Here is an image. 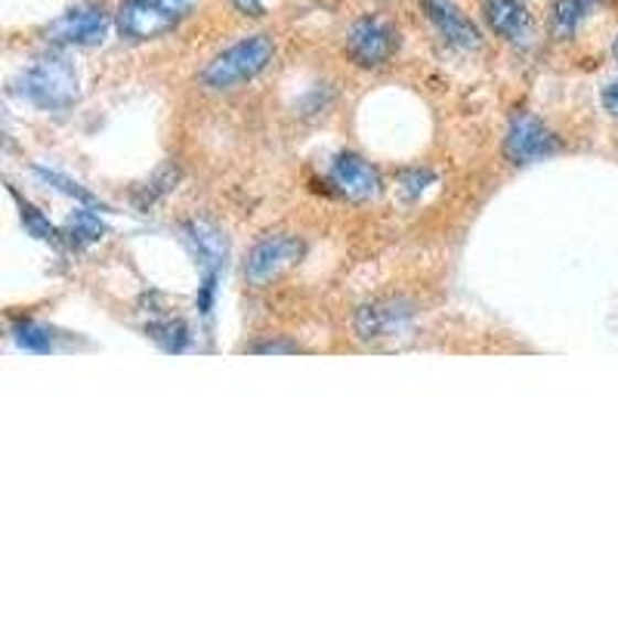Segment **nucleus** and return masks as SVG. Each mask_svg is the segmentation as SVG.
<instances>
[{
	"mask_svg": "<svg viewBox=\"0 0 618 618\" xmlns=\"http://www.w3.org/2000/svg\"><path fill=\"white\" fill-rule=\"evenodd\" d=\"M273 56H276L273 34H247L242 41L226 46L223 53H216L214 60L204 65L201 81L211 90H232V87L263 75L269 68Z\"/></svg>",
	"mask_w": 618,
	"mask_h": 618,
	"instance_id": "nucleus-1",
	"label": "nucleus"
},
{
	"mask_svg": "<svg viewBox=\"0 0 618 618\" xmlns=\"http://www.w3.org/2000/svg\"><path fill=\"white\" fill-rule=\"evenodd\" d=\"M77 72L72 62L60 53H46L41 60H34L19 77V96L29 99L38 108H60L75 106L77 99Z\"/></svg>",
	"mask_w": 618,
	"mask_h": 618,
	"instance_id": "nucleus-2",
	"label": "nucleus"
},
{
	"mask_svg": "<svg viewBox=\"0 0 618 618\" xmlns=\"http://www.w3.org/2000/svg\"><path fill=\"white\" fill-rule=\"evenodd\" d=\"M307 245L303 238H297L291 232H276V235H266L257 245L251 247L245 263V278L247 285L254 288H266L273 285L285 273H291L297 263L303 260Z\"/></svg>",
	"mask_w": 618,
	"mask_h": 618,
	"instance_id": "nucleus-3",
	"label": "nucleus"
},
{
	"mask_svg": "<svg viewBox=\"0 0 618 618\" xmlns=\"http://www.w3.org/2000/svg\"><path fill=\"white\" fill-rule=\"evenodd\" d=\"M108 29H111V13L106 10V3L84 0L50 22L46 41L62 46H96L106 41Z\"/></svg>",
	"mask_w": 618,
	"mask_h": 618,
	"instance_id": "nucleus-4",
	"label": "nucleus"
},
{
	"mask_svg": "<svg viewBox=\"0 0 618 618\" xmlns=\"http://www.w3.org/2000/svg\"><path fill=\"white\" fill-rule=\"evenodd\" d=\"M399 50V31L381 15H362L347 31V56L359 68H381Z\"/></svg>",
	"mask_w": 618,
	"mask_h": 618,
	"instance_id": "nucleus-5",
	"label": "nucleus"
},
{
	"mask_svg": "<svg viewBox=\"0 0 618 618\" xmlns=\"http://www.w3.org/2000/svg\"><path fill=\"white\" fill-rule=\"evenodd\" d=\"M563 146L551 127H544L539 118L532 115H513L508 127V137H504V154H508L510 164L516 168H529L535 161L544 158H554Z\"/></svg>",
	"mask_w": 618,
	"mask_h": 618,
	"instance_id": "nucleus-6",
	"label": "nucleus"
},
{
	"mask_svg": "<svg viewBox=\"0 0 618 618\" xmlns=\"http://www.w3.org/2000/svg\"><path fill=\"white\" fill-rule=\"evenodd\" d=\"M328 183L338 189L347 201H371L381 195V173L377 168L355 152H338L328 168Z\"/></svg>",
	"mask_w": 618,
	"mask_h": 618,
	"instance_id": "nucleus-7",
	"label": "nucleus"
},
{
	"mask_svg": "<svg viewBox=\"0 0 618 618\" xmlns=\"http://www.w3.org/2000/svg\"><path fill=\"white\" fill-rule=\"evenodd\" d=\"M412 319H415L412 303L396 300V297H381L355 312V334L362 340L396 338L402 331H408Z\"/></svg>",
	"mask_w": 618,
	"mask_h": 618,
	"instance_id": "nucleus-8",
	"label": "nucleus"
},
{
	"mask_svg": "<svg viewBox=\"0 0 618 618\" xmlns=\"http://www.w3.org/2000/svg\"><path fill=\"white\" fill-rule=\"evenodd\" d=\"M115 25L121 31L124 41H134V44L158 41V38H164V34L177 29L168 15L158 13L152 3H146V0H124L118 13H115Z\"/></svg>",
	"mask_w": 618,
	"mask_h": 618,
	"instance_id": "nucleus-9",
	"label": "nucleus"
},
{
	"mask_svg": "<svg viewBox=\"0 0 618 618\" xmlns=\"http://www.w3.org/2000/svg\"><path fill=\"white\" fill-rule=\"evenodd\" d=\"M424 13L433 22V29L446 38V44L458 46V50H477L482 44L477 25L451 0H424Z\"/></svg>",
	"mask_w": 618,
	"mask_h": 618,
	"instance_id": "nucleus-10",
	"label": "nucleus"
},
{
	"mask_svg": "<svg viewBox=\"0 0 618 618\" xmlns=\"http://www.w3.org/2000/svg\"><path fill=\"white\" fill-rule=\"evenodd\" d=\"M482 15L489 29L504 41L520 44L532 34V13L523 0H482Z\"/></svg>",
	"mask_w": 618,
	"mask_h": 618,
	"instance_id": "nucleus-11",
	"label": "nucleus"
},
{
	"mask_svg": "<svg viewBox=\"0 0 618 618\" xmlns=\"http://www.w3.org/2000/svg\"><path fill=\"white\" fill-rule=\"evenodd\" d=\"M600 7V0H556L554 13H551V31L556 41L575 38V31L587 22V15Z\"/></svg>",
	"mask_w": 618,
	"mask_h": 618,
	"instance_id": "nucleus-12",
	"label": "nucleus"
},
{
	"mask_svg": "<svg viewBox=\"0 0 618 618\" xmlns=\"http://www.w3.org/2000/svg\"><path fill=\"white\" fill-rule=\"evenodd\" d=\"M189 242L195 245V254L201 257L204 263V269H220V263L226 257V245H223V235L220 230H214L211 223H204V220H195V223H189Z\"/></svg>",
	"mask_w": 618,
	"mask_h": 618,
	"instance_id": "nucleus-13",
	"label": "nucleus"
},
{
	"mask_svg": "<svg viewBox=\"0 0 618 618\" xmlns=\"http://www.w3.org/2000/svg\"><path fill=\"white\" fill-rule=\"evenodd\" d=\"M103 235H106V223L99 220V214H93L87 207L75 211L72 220H68V230H65V238L75 247L93 245V242H99Z\"/></svg>",
	"mask_w": 618,
	"mask_h": 618,
	"instance_id": "nucleus-14",
	"label": "nucleus"
},
{
	"mask_svg": "<svg viewBox=\"0 0 618 618\" xmlns=\"http://www.w3.org/2000/svg\"><path fill=\"white\" fill-rule=\"evenodd\" d=\"M149 338L161 347V350H168V353H183L185 347H189V324L183 319H161V322H152L149 328Z\"/></svg>",
	"mask_w": 618,
	"mask_h": 618,
	"instance_id": "nucleus-15",
	"label": "nucleus"
},
{
	"mask_svg": "<svg viewBox=\"0 0 618 618\" xmlns=\"http://www.w3.org/2000/svg\"><path fill=\"white\" fill-rule=\"evenodd\" d=\"M13 340L31 353H50L56 334H53V328L34 322V319H19V322H13Z\"/></svg>",
	"mask_w": 618,
	"mask_h": 618,
	"instance_id": "nucleus-16",
	"label": "nucleus"
},
{
	"mask_svg": "<svg viewBox=\"0 0 618 618\" xmlns=\"http://www.w3.org/2000/svg\"><path fill=\"white\" fill-rule=\"evenodd\" d=\"M22 204V223H25V230L31 232V235H38V238H44V242H60V232L50 226V220H46L34 204H29V201H19Z\"/></svg>",
	"mask_w": 618,
	"mask_h": 618,
	"instance_id": "nucleus-17",
	"label": "nucleus"
},
{
	"mask_svg": "<svg viewBox=\"0 0 618 618\" xmlns=\"http://www.w3.org/2000/svg\"><path fill=\"white\" fill-rule=\"evenodd\" d=\"M436 180V173L433 170H427V168H415V170H405L399 177V189H402V195L408 201H415V199H420V192L427 189V185Z\"/></svg>",
	"mask_w": 618,
	"mask_h": 618,
	"instance_id": "nucleus-18",
	"label": "nucleus"
},
{
	"mask_svg": "<svg viewBox=\"0 0 618 618\" xmlns=\"http://www.w3.org/2000/svg\"><path fill=\"white\" fill-rule=\"evenodd\" d=\"M34 173L41 177V180H46V183H53L60 192H65V195H72V199L84 201V204H93V195L87 192V189H81L77 183H72L68 177H62V173H56V170H44V168H34Z\"/></svg>",
	"mask_w": 618,
	"mask_h": 618,
	"instance_id": "nucleus-19",
	"label": "nucleus"
},
{
	"mask_svg": "<svg viewBox=\"0 0 618 618\" xmlns=\"http://www.w3.org/2000/svg\"><path fill=\"white\" fill-rule=\"evenodd\" d=\"M146 3H152L158 13L168 15L173 25H180L185 15H192V10H195L199 0H146Z\"/></svg>",
	"mask_w": 618,
	"mask_h": 618,
	"instance_id": "nucleus-20",
	"label": "nucleus"
},
{
	"mask_svg": "<svg viewBox=\"0 0 618 618\" xmlns=\"http://www.w3.org/2000/svg\"><path fill=\"white\" fill-rule=\"evenodd\" d=\"M600 103H603V108L612 115V118H618V81H609V84L603 87Z\"/></svg>",
	"mask_w": 618,
	"mask_h": 618,
	"instance_id": "nucleus-21",
	"label": "nucleus"
},
{
	"mask_svg": "<svg viewBox=\"0 0 618 618\" xmlns=\"http://www.w3.org/2000/svg\"><path fill=\"white\" fill-rule=\"evenodd\" d=\"M300 347L297 343H278V340H269V343H254L251 353H297Z\"/></svg>",
	"mask_w": 618,
	"mask_h": 618,
	"instance_id": "nucleus-22",
	"label": "nucleus"
},
{
	"mask_svg": "<svg viewBox=\"0 0 618 618\" xmlns=\"http://www.w3.org/2000/svg\"><path fill=\"white\" fill-rule=\"evenodd\" d=\"M235 10L245 15H263V0H232Z\"/></svg>",
	"mask_w": 618,
	"mask_h": 618,
	"instance_id": "nucleus-23",
	"label": "nucleus"
},
{
	"mask_svg": "<svg viewBox=\"0 0 618 618\" xmlns=\"http://www.w3.org/2000/svg\"><path fill=\"white\" fill-rule=\"evenodd\" d=\"M612 53H616V60H618V41H616V44H612Z\"/></svg>",
	"mask_w": 618,
	"mask_h": 618,
	"instance_id": "nucleus-24",
	"label": "nucleus"
}]
</instances>
